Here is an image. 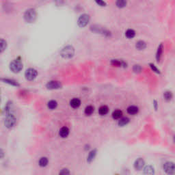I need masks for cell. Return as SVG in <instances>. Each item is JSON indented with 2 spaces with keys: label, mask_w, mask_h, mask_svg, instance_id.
<instances>
[{
  "label": "cell",
  "mask_w": 175,
  "mask_h": 175,
  "mask_svg": "<svg viewBox=\"0 0 175 175\" xmlns=\"http://www.w3.org/2000/svg\"><path fill=\"white\" fill-rule=\"evenodd\" d=\"M74 54L75 49L73 47L71 46V45H68V46L64 47L60 51V56L65 59H71V58L73 57Z\"/></svg>",
  "instance_id": "3"
},
{
  "label": "cell",
  "mask_w": 175,
  "mask_h": 175,
  "mask_svg": "<svg viewBox=\"0 0 175 175\" xmlns=\"http://www.w3.org/2000/svg\"><path fill=\"white\" fill-rule=\"evenodd\" d=\"M10 69L12 73H18L23 69V63L20 58L12 60L10 64Z\"/></svg>",
  "instance_id": "1"
},
{
  "label": "cell",
  "mask_w": 175,
  "mask_h": 175,
  "mask_svg": "<svg viewBox=\"0 0 175 175\" xmlns=\"http://www.w3.org/2000/svg\"><path fill=\"white\" fill-rule=\"evenodd\" d=\"M150 68H151L152 70L154 71V72L157 73H158V74H159V73H160V71H159V69H158L157 68L153 65V64H150Z\"/></svg>",
  "instance_id": "32"
},
{
  "label": "cell",
  "mask_w": 175,
  "mask_h": 175,
  "mask_svg": "<svg viewBox=\"0 0 175 175\" xmlns=\"http://www.w3.org/2000/svg\"><path fill=\"white\" fill-rule=\"evenodd\" d=\"M3 157H4V152L1 149H0V159H2Z\"/></svg>",
  "instance_id": "33"
},
{
  "label": "cell",
  "mask_w": 175,
  "mask_h": 175,
  "mask_svg": "<svg viewBox=\"0 0 175 175\" xmlns=\"http://www.w3.org/2000/svg\"><path fill=\"white\" fill-rule=\"evenodd\" d=\"M163 170L168 174H174L175 172V167L173 162L168 161L163 164Z\"/></svg>",
  "instance_id": "7"
},
{
  "label": "cell",
  "mask_w": 175,
  "mask_h": 175,
  "mask_svg": "<svg viewBox=\"0 0 175 175\" xmlns=\"http://www.w3.org/2000/svg\"><path fill=\"white\" fill-rule=\"evenodd\" d=\"M69 129L67 127H63L60 129V130L59 131V135L61 138H65L69 135Z\"/></svg>",
  "instance_id": "10"
},
{
  "label": "cell",
  "mask_w": 175,
  "mask_h": 175,
  "mask_svg": "<svg viewBox=\"0 0 175 175\" xmlns=\"http://www.w3.org/2000/svg\"><path fill=\"white\" fill-rule=\"evenodd\" d=\"M95 2L99 5H100V6H106V3H105V1H103V0H95Z\"/></svg>",
  "instance_id": "31"
},
{
  "label": "cell",
  "mask_w": 175,
  "mask_h": 175,
  "mask_svg": "<svg viewBox=\"0 0 175 175\" xmlns=\"http://www.w3.org/2000/svg\"><path fill=\"white\" fill-rule=\"evenodd\" d=\"M24 19L27 23L34 22L37 17V13L34 9L30 8L27 10L24 13Z\"/></svg>",
  "instance_id": "2"
},
{
  "label": "cell",
  "mask_w": 175,
  "mask_h": 175,
  "mask_svg": "<svg viewBox=\"0 0 175 175\" xmlns=\"http://www.w3.org/2000/svg\"><path fill=\"white\" fill-rule=\"evenodd\" d=\"M163 47L162 44L159 45V47L157 49V54H156V59H157V62L160 61L161 56H162V54H163Z\"/></svg>",
  "instance_id": "16"
},
{
  "label": "cell",
  "mask_w": 175,
  "mask_h": 175,
  "mask_svg": "<svg viewBox=\"0 0 175 175\" xmlns=\"http://www.w3.org/2000/svg\"><path fill=\"white\" fill-rule=\"evenodd\" d=\"M38 75L37 71L32 68H30L27 69L25 72V79L28 81H33L36 78Z\"/></svg>",
  "instance_id": "5"
},
{
  "label": "cell",
  "mask_w": 175,
  "mask_h": 175,
  "mask_svg": "<svg viewBox=\"0 0 175 175\" xmlns=\"http://www.w3.org/2000/svg\"><path fill=\"white\" fill-rule=\"evenodd\" d=\"M135 47H136L137 49H138V50H144V49L146 47V44L144 41L140 40V41H138V42L136 43Z\"/></svg>",
  "instance_id": "18"
},
{
  "label": "cell",
  "mask_w": 175,
  "mask_h": 175,
  "mask_svg": "<svg viewBox=\"0 0 175 175\" xmlns=\"http://www.w3.org/2000/svg\"><path fill=\"white\" fill-rule=\"evenodd\" d=\"M129 118H127V117H124V118H120L119 121H118V126L119 127H124V126L127 125L128 123H129Z\"/></svg>",
  "instance_id": "22"
},
{
  "label": "cell",
  "mask_w": 175,
  "mask_h": 175,
  "mask_svg": "<svg viewBox=\"0 0 175 175\" xmlns=\"http://www.w3.org/2000/svg\"><path fill=\"white\" fill-rule=\"evenodd\" d=\"M108 112H109V108L108 106H106V105H102V106L100 107V108H99V114L101 116L106 115V114L108 113Z\"/></svg>",
  "instance_id": "21"
},
{
  "label": "cell",
  "mask_w": 175,
  "mask_h": 175,
  "mask_svg": "<svg viewBox=\"0 0 175 175\" xmlns=\"http://www.w3.org/2000/svg\"><path fill=\"white\" fill-rule=\"evenodd\" d=\"M112 116L114 120L120 119L122 117V116H123V112L120 110H116L113 112Z\"/></svg>",
  "instance_id": "17"
},
{
  "label": "cell",
  "mask_w": 175,
  "mask_h": 175,
  "mask_svg": "<svg viewBox=\"0 0 175 175\" xmlns=\"http://www.w3.org/2000/svg\"><path fill=\"white\" fill-rule=\"evenodd\" d=\"M59 174H62V175L69 174H70V171H69V169H67V168H63V169H62V170L60 171Z\"/></svg>",
  "instance_id": "30"
},
{
  "label": "cell",
  "mask_w": 175,
  "mask_h": 175,
  "mask_svg": "<svg viewBox=\"0 0 175 175\" xmlns=\"http://www.w3.org/2000/svg\"><path fill=\"white\" fill-rule=\"evenodd\" d=\"M70 105L74 109L78 108L81 105L80 99H79L78 98H73L72 100L70 101Z\"/></svg>",
  "instance_id": "12"
},
{
  "label": "cell",
  "mask_w": 175,
  "mask_h": 175,
  "mask_svg": "<svg viewBox=\"0 0 175 175\" xmlns=\"http://www.w3.org/2000/svg\"><path fill=\"white\" fill-rule=\"evenodd\" d=\"M7 42L2 38H0V53H2L6 49Z\"/></svg>",
  "instance_id": "23"
},
{
  "label": "cell",
  "mask_w": 175,
  "mask_h": 175,
  "mask_svg": "<svg viewBox=\"0 0 175 175\" xmlns=\"http://www.w3.org/2000/svg\"><path fill=\"white\" fill-rule=\"evenodd\" d=\"M62 87V85L58 81H50L46 84V88L49 90H58Z\"/></svg>",
  "instance_id": "8"
},
{
  "label": "cell",
  "mask_w": 175,
  "mask_h": 175,
  "mask_svg": "<svg viewBox=\"0 0 175 175\" xmlns=\"http://www.w3.org/2000/svg\"><path fill=\"white\" fill-rule=\"evenodd\" d=\"M48 163H49L48 159L47 157H41L40 159V160H39V161H38V164L40 167L47 166V164H48Z\"/></svg>",
  "instance_id": "24"
},
{
  "label": "cell",
  "mask_w": 175,
  "mask_h": 175,
  "mask_svg": "<svg viewBox=\"0 0 175 175\" xmlns=\"http://www.w3.org/2000/svg\"><path fill=\"white\" fill-rule=\"evenodd\" d=\"M1 80L4 83H6V84H10L11 86H16V87H18V86H19V84L16 82V81H15L14 80H10V79H1Z\"/></svg>",
  "instance_id": "15"
},
{
  "label": "cell",
  "mask_w": 175,
  "mask_h": 175,
  "mask_svg": "<svg viewBox=\"0 0 175 175\" xmlns=\"http://www.w3.org/2000/svg\"><path fill=\"white\" fill-rule=\"evenodd\" d=\"M111 65L113 66H115V67H127V64L123 60H112L111 61Z\"/></svg>",
  "instance_id": "13"
},
{
  "label": "cell",
  "mask_w": 175,
  "mask_h": 175,
  "mask_svg": "<svg viewBox=\"0 0 175 175\" xmlns=\"http://www.w3.org/2000/svg\"><path fill=\"white\" fill-rule=\"evenodd\" d=\"M127 0H117L116 2V5L119 8H123L127 5Z\"/></svg>",
  "instance_id": "26"
},
{
  "label": "cell",
  "mask_w": 175,
  "mask_h": 175,
  "mask_svg": "<svg viewBox=\"0 0 175 175\" xmlns=\"http://www.w3.org/2000/svg\"><path fill=\"white\" fill-rule=\"evenodd\" d=\"M127 113L130 115H135L139 112V108L135 105H131V106L128 107L127 108Z\"/></svg>",
  "instance_id": "11"
},
{
  "label": "cell",
  "mask_w": 175,
  "mask_h": 175,
  "mask_svg": "<svg viewBox=\"0 0 175 175\" xmlns=\"http://www.w3.org/2000/svg\"><path fill=\"white\" fill-rule=\"evenodd\" d=\"M125 36L126 37L129 39L133 38L135 36V30H133L132 29H128L125 32Z\"/></svg>",
  "instance_id": "20"
},
{
  "label": "cell",
  "mask_w": 175,
  "mask_h": 175,
  "mask_svg": "<svg viewBox=\"0 0 175 175\" xmlns=\"http://www.w3.org/2000/svg\"><path fill=\"white\" fill-rule=\"evenodd\" d=\"M144 174H155V170L154 168L151 165H147L144 169Z\"/></svg>",
  "instance_id": "19"
},
{
  "label": "cell",
  "mask_w": 175,
  "mask_h": 175,
  "mask_svg": "<svg viewBox=\"0 0 175 175\" xmlns=\"http://www.w3.org/2000/svg\"><path fill=\"white\" fill-rule=\"evenodd\" d=\"M163 97H164V99H165V101H170L172 100V97H173L172 93H171V92H170V91L165 92V93H163Z\"/></svg>",
  "instance_id": "27"
},
{
  "label": "cell",
  "mask_w": 175,
  "mask_h": 175,
  "mask_svg": "<svg viewBox=\"0 0 175 175\" xmlns=\"http://www.w3.org/2000/svg\"><path fill=\"white\" fill-rule=\"evenodd\" d=\"M90 21V16L87 14H83L79 17L78 21V24L79 27H84L88 25Z\"/></svg>",
  "instance_id": "6"
},
{
  "label": "cell",
  "mask_w": 175,
  "mask_h": 175,
  "mask_svg": "<svg viewBox=\"0 0 175 175\" xmlns=\"http://www.w3.org/2000/svg\"><path fill=\"white\" fill-rule=\"evenodd\" d=\"M94 110H95V108H94L93 106H92V105H88V106H87L85 108L84 113H85L86 116H90L93 114Z\"/></svg>",
  "instance_id": "25"
},
{
  "label": "cell",
  "mask_w": 175,
  "mask_h": 175,
  "mask_svg": "<svg viewBox=\"0 0 175 175\" xmlns=\"http://www.w3.org/2000/svg\"><path fill=\"white\" fill-rule=\"evenodd\" d=\"M47 106H48V108L50 109V110H54V109L57 108L58 103L56 102V101L51 100V101H49L47 103Z\"/></svg>",
  "instance_id": "28"
},
{
  "label": "cell",
  "mask_w": 175,
  "mask_h": 175,
  "mask_svg": "<svg viewBox=\"0 0 175 175\" xmlns=\"http://www.w3.org/2000/svg\"><path fill=\"white\" fill-rule=\"evenodd\" d=\"M16 123V119L12 113L7 114L4 120V125L8 129H12Z\"/></svg>",
  "instance_id": "4"
},
{
  "label": "cell",
  "mask_w": 175,
  "mask_h": 175,
  "mask_svg": "<svg viewBox=\"0 0 175 175\" xmlns=\"http://www.w3.org/2000/svg\"><path fill=\"white\" fill-rule=\"evenodd\" d=\"M133 71L135 73H140L141 71H142V67H140V65H134V67L133 68Z\"/></svg>",
  "instance_id": "29"
},
{
  "label": "cell",
  "mask_w": 175,
  "mask_h": 175,
  "mask_svg": "<svg viewBox=\"0 0 175 175\" xmlns=\"http://www.w3.org/2000/svg\"><path fill=\"white\" fill-rule=\"evenodd\" d=\"M97 151L96 149H94L90 152L87 157V161L88 163H91L95 159L96 155H97Z\"/></svg>",
  "instance_id": "14"
},
{
  "label": "cell",
  "mask_w": 175,
  "mask_h": 175,
  "mask_svg": "<svg viewBox=\"0 0 175 175\" xmlns=\"http://www.w3.org/2000/svg\"><path fill=\"white\" fill-rule=\"evenodd\" d=\"M154 105H155V110H157V102L156 101H154Z\"/></svg>",
  "instance_id": "34"
},
{
  "label": "cell",
  "mask_w": 175,
  "mask_h": 175,
  "mask_svg": "<svg viewBox=\"0 0 175 175\" xmlns=\"http://www.w3.org/2000/svg\"><path fill=\"white\" fill-rule=\"evenodd\" d=\"M144 164H145V162H144V160L142 159V158H138V159H136L134 163V168L135 170H142L143 167H144Z\"/></svg>",
  "instance_id": "9"
}]
</instances>
